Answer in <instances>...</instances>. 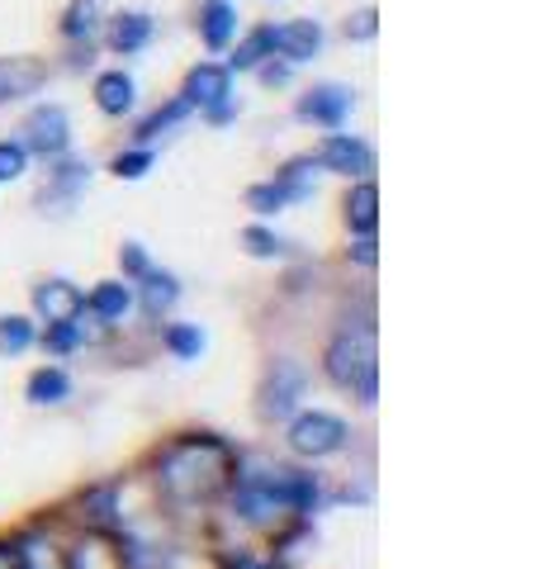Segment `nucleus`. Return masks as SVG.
Masks as SVG:
<instances>
[{
    "instance_id": "f704fd0d",
    "label": "nucleus",
    "mask_w": 540,
    "mask_h": 569,
    "mask_svg": "<svg viewBox=\"0 0 540 569\" xmlns=\"http://www.w3.org/2000/svg\"><path fill=\"white\" fill-rule=\"evenodd\" d=\"M148 271H152V257H148V247H142V242H123V247H119V276L133 284V280H142Z\"/></svg>"
},
{
    "instance_id": "bb28decb",
    "label": "nucleus",
    "mask_w": 540,
    "mask_h": 569,
    "mask_svg": "<svg viewBox=\"0 0 540 569\" xmlns=\"http://www.w3.org/2000/svg\"><path fill=\"white\" fill-rule=\"evenodd\" d=\"M242 247H247V257H257V261H276V257L290 252V242H284L266 219H257V223L242 228Z\"/></svg>"
},
{
    "instance_id": "0eeeda50",
    "label": "nucleus",
    "mask_w": 540,
    "mask_h": 569,
    "mask_svg": "<svg viewBox=\"0 0 540 569\" xmlns=\"http://www.w3.org/2000/svg\"><path fill=\"white\" fill-rule=\"evenodd\" d=\"M351 114H356V91L347 81H313L294 96V119L309 123V129H322V133L347 129Z\"/></svg>"
},
{
    "instance_id": "39448f33",
    "label": "nucleus",
    "mask_w": 540,
    "mask_h": 569,
    "mask_svg": "<svg viewBox=\"0 0 540 569\" xmlns=\"http://www.w3.org/2000/svg\"><path fill=\"white\" fill-rule=\"evenodd\" d=\"M294 456H309V460H328L337 451H347L351 441V427L347 418L328 413V408H303V413L290 418V432H284Z\"/></svg>"
},
{
    "instance_id": "4c0bfd02",
    "label": "nucleus",
    "mask_w": 540,
    "mask_h": 569,
    "mask_svg": "<svg viewBox=\"0 0 540 569\" xmlns=\"http://www.w3.org/2000/svg\"><path fill=\"white\" fill-rule=\"evenodd\" d=\"M0 569H20V556H14V550H0Z\"/></svg>"
},
{
    "instance_id": "72a5a7b5",
    "label": "nucleus",
    "mask_w": 540,
    "mask_h": 569,
    "mask_svg": "<svg viewBox=\"0 0 540 569\" xmlns=\"http://www.w3.org/2000/svg\"><path fill=\"white\" fill-rule=\"evenodd\" d=\"M251 77L261 81V91H290L294 86V77H299V67L294 62H284V58H266Z\"/></svg>"
},
{
    "instance_id": "6ab92c4d",
    "label": "nucleus",
    "mask_w": 540,
    "mask_h": 569,
    "mask_svg": "<svg viewBox=\"0 0 540 569\" xmlns=\"http://www.w3.org/2000/svg\"><path fill=\"white\" fill-rule=\"evenodd\" d=\"M341 219H347V233L351 238H374V233H380V186H374V176L347 186Z\"/></svg>"
},
{
    "instance_id": "2f4dec72",
    "label": "nucleus",
    "mask_w": 540,
    "mask_h": 569,
    "mask_svg": "<svg viewBox=\"0 0 540 569\" xmlns=\"http://www.w3.org/2000/svg\"><path fill=\"white\" fill-rule=\"evenodd\" d=\"M81 347H86L81 318H71V323H48V328H43V351H52V356H71V351H81Z\"/></svg>"
},
{
    "instance_id": "4468645a",
    "label": "nucleus",
    "mask_w": 540,
    "mask_h": 569,
    "mask_svg": "<svg viewBox=\"0 0 540 569\" xmlns=\"http://www.w3.org/2000/svg\"><path fill=\"white\" fill-rule=\"evenodd\" d=\"M180 96H186L190 110L200 114V110H209V104L238 96V77L223 67V58H200L186 71V81H180Z\"/></svg>"
},
{
    "instance_id": "5701e85b",
    "label": "nucleus",
    "mask_w": 540,
    "mask_h": 569,
    "mask_svg": "<svg viewBox=\"0 0 540 569\" xmlns=\"http://www.w3.org/2000/svg\"><path fill=\"white\" fill-rule=\"evenodd\" d=\"M176 299H180V280H176L171 271H157V266H152V271L142 276V280H133V305L148 313V318L171 313Z\"/></svg>"
},
{
    "instance_id": "dca6fc26",
    "label": "nucleus",
    "mask_w": 540,
    "mask_h": 569,
    "mask_svg": "<svg viewBox=\"0 0 540 569\" xmlns=\"http://www.w3.org/2000/svg\"><path fill=\"white\" fill-rule=\"evenodd\" d=\"M62 569H129V550H123L104 527H90L67 546Z\"/></svg>"
},
{
    "instance_id": "a878e982",
    "label": "nucleus",
    "mask_w": 540,
    "mask_h": 569,
    "mask_svg": "<svg viewBox=\"0 0 540 569\" xmlns=\"http://www.w3.org/2000/svg\"><path fill=\"white\" fill-rule=\"evenodd\" d=\"M152 167H157V148H142V142H123L110 157V176H119V181H142Z\"/></svg>"
},
{
    "instance_id": "f3484780",
    "label": "nucleus",
    "mask_w": 540,
    "mask_h": 569,
    "mask_svg": "<svg viewBox=\"0 0 540 569\" xmlns=\"http://www.w3.org/2000/svg\"><path fill=\"white\" fill-rule=\"evenodd\" d=\"M33 313L43 323H71V318H86V290L67 276H52L33 284Z\"/></svg>"
},
{
    "instance_id": "1a4fd4ad",
    "label": "nucleus",
    "mask_w": 540,
    "mask_h": 569,
    "mask_svg": "<svg viewBox=\"0 0 540 569\" xmlns=\"http://www.w3.org/2000/svg\"><path fill=\"white\" fill-rule=\"evenodd\" d=\"M157 14L152 10H138V6H123L104 14V29H100V48L110 58H142L152 43H157Z\"/></svg>"
},
{
    "instance_id": "cd10ccee",
    "label": "nucleus",
    "mask_w": 540,
    "mask_h": 569,
    "mask_svg": "<svg viewBox=\"0 0 540 569\" xmlns=\"http://www.w3.org/2000/svg\"><path fill=\"white\" fill-rule=\"evenodd\" d=\"M242 204H247L251 213H257V219H276V213H284V209H290V200H284V190H280V181H276V176H266V181L247 186Z\"/></svg>"
},
{
    "instance_id": "c85d7f7f",
    "label": "nucleus",
    "mask_w": 540,
    "mask_h": 569,
    "mask_svg": "<svg viewBox=\"0 0 540 569\" xmlns=\"http://www.w3.org/2000/svg\"><path fill=\"white\" fill-rule=\"evenodd\" d=\"M33 342H39L33 318H24V313H6V318H0V356H24Z\"/></svg>"
},
{
    "instance_id": "473e14b6",
    "label": "nucleus",
    "mask_w": 540,
    "mask_h": 569,
    "mask_svg": "<svg viewBox=\"0 0 540 569\" xmlns=\"http://www.w3.org/2000/svg\"><path fill=\"white\" fill-rule=\"evenodd\" d=\"M341 39H347V43H374V39H380V10H374V6L351 10L347 20H341Z\"/></svg>"
},
{
    "instance_id": "7c9ffc66",
    "label": "nucleus",
    "mask_w": 540,
    "mask_h": 569,
    "mask_svg": "<svg viewBox=\"0 0 540 569\" xmlns=\"http://www.w3.org/2000/svg\"><path fill=\"white\" fill-rule=\"evenodd\" d=\"M33 171V157L29 148L14 133L0 138V186H14V181H24V176Z\"/></svg>"
},
{
    "instance_id": "ddd939ff",
    "label": "nucleus",
    "mask_w": 540,
    "mask_h": 569,
    "mask_svg": "<svg viewBox=\"0 0 540 569\" xmlns=\"http://www.w3.org/2000/svg\"><path fill=\"white\" fill-rule=\"evenodd\" d=\"M238 33H242L238 0H200V6H194V39H200L209 58H223Z\"/></svg>"
},
{
    "instance_id": "4be33fe9",
    "label": "nucleus",
    "mask_w": 540,
    "mask_h": 569,
    "mask_svg": "<svg viewBox=\"0 0 540 569\" xmlns=\"http://www.w3.org/2000/svg\"><path fill=\"white\" fill-rule=\"evenodd\" d=\"M86 313L96 318V323H123V318L133 313V284L114 276V280H100L96 290L86 295Z\"/></svg>"
},
{
    "instance_id": "e433bc0d",
    "label": "nucleus",
    "mask_w": 540,
    "mask_h": 569,
    "mask_svg": "<svg viewBox=\"0 0 540 569\" xmlns=\"http://www.w3.org/2000/svg\"><path fill=\"white\" fill-rule=\"evenodd\" d=\"M347 257H351L356 266H374V261H380V242H374V238H356V242L347 247Z\"/></svg>"
},
{
    "instance_id": "b1692460",
    "label": "nucleus",
    "mask_w": 540,
    "mask_h": 569,
    "mask_svg": "<svg viewBox=\"0 0 540 569\" xmlns=\"http://www.w3.org/2000/svg\"><path fill=\"white\" fill-rule=\"evenodd\" d=\"M318 176H322V171H318V162H313L309 152L290 157V162L276 167V181H280V190H284V200H290V209L313 200V194H318Z\"/></svg>"
},
{
    "instance_id": "f257e3e1",
    "label": "nucleus",
    "mask_w": 540,
    "mask_h": 569,
    "mask_svg": "<svg viewBox=\"0 0 540 569\" xmlns=\"http://www.w3.org/2000/svg\"><path fill=\"white\" fill-rule=\"evenodd\" d=\"M232 475H238V451L219 437H176L167 451L157 456V493L171 498L180 508L213 503L219 493H228Z\"/></svg>"
},
{
    "instance_id": "423d86ee",
    "label": "nucleus",
    "mask_w": 540,
    "mask_h": 569,
    "mask_svg": "<svg viewBox=\"0 0 540 569\" xmlns=\"http://www.w3.org/2000/svg\"><path fill=\"white\" fill-rule=\"evenodd\" d=\"M43 167L48 171L39 181V194H33L39 213H67L90 190V181H96V167H90L86 157H77V152H62V157H52V162H43Z\"/></svg>"
},
{
    "instance_id": "20e7f679",
    "label": "nucleus",
    "mask_w": 540,
    "mask_h": 569,
    "mask_svg": "<svg viewBox=\"0 0 540 569\" xmlns=\"http://www.w3.org/2000/svg\"><path fill=\"white\" fill-rule=\"evenodd\" d=\"M14 138L29 148L33 162H52V157L71 152V114H67V104L62 100H33L24 110V119H20V129H14Z\"/></svg>"
},
{
    "instance_id": "f03ea898",
    "label": "nucleus",
    "mask_w": 540,
    "mask_h": 569,
    "mask_svg": "<svg viewBox=\"0 0 540 569\" xmlns=\"http://www.w3.org/2000/svg\"><path fill=\"white\" fill-rule=\"evenodd\" d=\"M232 512L247 527L276 531L284 518L309 512L318 503V475L309 470H290V466H266V470H242L232 475Z\"/></svg>"
},
{
    "instance_id": "9d476101",
    "label": "nucleus",
    "mask_w": 540,
    "mask_h": 569,
    "mask_svg": "<svg viewBox=\"0 0 540 569\" xmlns=\"http://www.w3.org/2000/svg\"><path fill=\"white\" fill-rule=\"evenodd\" d=\"M270 48H276V58H284V62L309 67L322 58V48H328V24L313 20V14L270 20Z\"/></svg>"
},
{
    "instance_id": "f8f14e48",
    "label": "nucleus",
    "mask_w": 540,
    "mask_h": 569,
    "mask_svg": "<svg viewBox=\"0 0 540 569\" xmlns=\"http://www.w3.org/2000/svg\"><path fill=\"white\" fill-rule=\"evenodd\" d=\"M52 77H58V62L52 58H29V52H20V58H0V110L33 100Z\"/></svg>"
},
{
    "instance_id": "58836bf2",
    "label": "nucleus",
    "mask_w": 540,
    "mask_h": 569,
    "mask_svg": "<svg viewBox=\"0 0 540 569\" xmlns=\"http://www.w3.org/2000/svg\"><path fill=\"white\" fill-rule=\"evenodd\" d=\"M266 6H270V0H266Z\"/></svg>"
},
{
    "instance_id": "9b49d317",
    "label": "nucleus",
    "mask_w": 540,
    "mask_h": 569,
    "mask_svg": "<svg viewBox=\"0 0 540 569\" xmlns=\"http://www.w3.org/2000/svg\"><path fill=\"white\" fill-rule=\"evenodd\" d=\"M309 395V370L299 361H270L266 380H261V418H294L299 413V399Z\"/></svg>"
},
{
    "instance_id": "393cba45",
    "label": "nucleus",
    "mask_w": 540,
    "mask_h": 569,
    "mask_svg": "<svg viewBox=\"0 0 540 569\" xmlns=\"http://www.w3.org/2000/svg\"><path fill=\"white\" fill-rule=\"evenodd\" d=\"M24 395H29V403H39V408L62 403V399H71V376H67L62 366H39L24 380Z\"/></svg>"
},
{
    "instance_id": "aec40b11",
    "label": "nucleus",
    "mask_w": 540,
    "mask_h": 569,
    "mask_svg": "<svg viewBox=\"0 0 540 569\" xmlns=\"http://www.w3.org/2000/svg\"><path fill=\"white\" fill-rule=\"evenodd\" d=\"M266 58H276V48H270V20H257V24H242V33L223 52V67L232 77H251Z\"/></svg>"
},
{
    "instance_id": "2eb2a0df",
    "label": "nucleus",
    "mask_w": 540,
    "mask_h": 569,
    "mask_svg": "<svg viewBox=\"0 0 540 569\" xmlns=\"http://www.w3.org/2000/svg\"><path fill=\"white\" fill-rule=\"evenodd\" d=\"M90 100L104 119H133L138 114V81L129 67H100L90 77Z\"/></svg>"
},
{
    "instance_id": "a211bd4d",
    "label": "nucleus",
    "mask_w": 540,
    "mask_h": 569,
    "mask_svg": "<svg viewBox=\"0 0 540 569\" xmlns=\"http://www.w3.org/2000/svg\"><path fill=\"white\" fill-rule=\"evenodd\" d=\"M190 119H194L190 100L176 91V96H167L161 104H152L148 114H133V133H129V142H142V148H157L161 138H171L176 129H186Z\"/></svg>"
},
{
    "instance_id": "c756f323",
    "label": "nucleus",
    "mask_w": 540,
    "mask_h": 569,
    "mask_svg": "<svg viewBox=\"0 0 540 569\" xmlns=\"http://www.w3.org/2000/svg\"><path fill=\"white\" fill-rule=\"evenodd\" d=\"M161 347H167L176 361H200L204 332H200V323H167V332H161Z\"/></svg>"
},
{
    "instance_id": "6e6552de",
    "label": "nucleus",
    "mask_w": 540,
    "mask_h": 569,
    "mask_svg": "<svg viewBox=\"0 0 540 569\" xmlns=\"http://www.w3.org/2000/svg\"><path fill=\"white\" fill-rule=\"evenodd\" d=\"M322 176H341V181H366L374 176V142L347 133V129H332L318 138V148L309 152Z\"/></svg>"
},
{
    "instance_id": "c9c22d12",
    "label": "nucleus",
    "mask_w": 540,
    "mask_h": 569,
    "mask_svg": "<svg viewBox=\"0 0 540 569\" xmlns=\"http://www.w3.org/2000/svg\"><path fill=\"white\" fill-rule=\"evenodd\" d=\"M238 114H242V100L228 96V100H219V104H209V110H200V123H204V129H232V123H238Z\"/></svg>"
},
{
    "instance_id": "412c9836",
    "label": "nucleus",
    "mask_w": 540,
    "mask_h": 569,
    "mask_svg": "<svg viewBox=\"0 0 540 569\" xmlns=\"http://www.w3.org/2000/svg\"><path fill=\"white\" fill-rule=\"evenodd\" d=\"M104 0H67V10L58 14V39L67 43H96L104 29Z\"/></svg>"
},
{
    "instance_id": "7ed1b4c3",
    "label": "nucleus",
    "mask_w": 540,
    "mask_h": 569,
    "mask_svg": "<svg viewBox=\"0 0 540 569\" xmlns=\"http://www.w3.org/2000/svg\"><path fill=\"white\" fill-rule=\"evenodd\" d=\"M322 370L328 380L351 389L360 403H374L380 395V361H374V323H360V328H341L328 351H322Z\"/></svg>"
}]
</instances>
